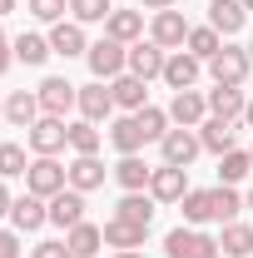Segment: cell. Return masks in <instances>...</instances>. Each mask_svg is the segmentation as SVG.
I'll return each instance as SVG.
<instances>
[{"label":"cell","mask_w":253,"mask_h":258,"mask_svg":"<svg viewBox=\"0 0 253 258\" xmlns=\"http://www.w3.org/2000/svg\"><path fill=\"white\" fill-rule=\"evenodd\" d=\"M60 189H70V169H60L55 154H35V164L25 169V194H35V199H55Z\"/></svg>","instance_id":"obj_1"},{"label":"cell","mask_w":253,"mask_h":258,"mask_svg":"<svg viewBox=\"0 0 253 258\" xmlns=\"http://www.w3.org/2000/svg\"><path fill=\"white\" fill-rule=\"evenodd\" d=\"M85 60H90V75L95 80H119L129 70V45H119V40H95L90 50H85Z\"/></svg>","instance_id":"obj_2"},{"label":"cell","mask_w":253,"mask_h":258,"mask_svg":"<svg viewBox=\"0 0 253 258\" xmlns=\"http://www.w3.org/2000/svg\"><path fill=\"white\" fill-rule=\"evenodd\" d=\"M164 253L169 258H219V238H209V233H199V228H174L169 238H164Z\"/></svg>","instance_id":"obj_3"},{"label":"cell","mask_w":253,"mask_h":258,"mask_svg":"<svg viewBox=\"0 0 253 258\" xmlns=\"http://www.w3.org/2000/svg\"><path fill=\"white\" fill-rule=\"evenodd\" d=\"M35 95H40V109H45L50 119H65L70 109H80V90H75L70 80H60V75H50Z\"/></svg>","instance_id":"obj_4"},{"label":"cell","mask_w":253,"mask_h":258,"mask_svg":"<svg viewBox=\"0 0 253 258\" xmlns=\"http://www.w3.org/2000/svg\"><path fill=\"white\" fill-rule=\"evenodd\" d=\"M248 70H253V60H248V50H238V45H223L219 55L209 60L214 85H243V80H248Z\"/></svg>","instance_id":"obj_5"},{"label":"cell","mask_w":253,"mask_h":258,"mask_svg":"<svg viewBox=\"0 0 253 258\" xmlns=\"http://www.w3.org/2000/svg\"><path fill=\"white\" fill-rule=\"evenodd\" d=\"M199 75H204V60L199 55H189V50H169V60H164V85L169 90H194L199 85Z\"/></svg>","instance_id":"obj_6"},{"label":"cell","mask_w":253,"mask_h":258,"mask_svg":"<svg viewBox=\"0 0 253 258\" xmlns=\"http://www.w3.org/2000/svg\"><path fill=\"white\" fill-rule=\"evenodd\" d=\"M189 20L179 15V10H154V25H149V40H154L159 50H184V40H189Z\"/></svg>","instance_id":"obj_7"},{"label":"cell","mask_w":253,"mask_h":258,"mask_svg":"<svg viewBox=\"0 0 253 258\" xmlns=\"http://www.w3.org/2000/svg\"><path fill=\"white\" fill-rule=\"evenodd\" d=\"M169 119L184 129H199L204 119H209V95H199V90H174V99H169Z\"/></svg>","instance_id":"obj_8"},{"label":"cell","mask_w":253,"mask_h":258,"mask_svg":"<svg viewBox=\"0 0 253 258\" xmlns=\"http://www.w3.org/2000/svg\"><path fill=\"white\" fill-rule=\"evenodd\" d=\"M30 149L35 154H60V149H70V124L40 114V119L30 124Z\"/></svg>","instance_id":"obj_9"},{"label":"cell","mask_w":253,"mask_h":258,"mask_svg":"<svg viewBox=\"0 0 253 258\" xmlns=\"http://www.w3.org/2000/svg\"><path fill=\"white\" fill-rule=\"evenodd\" d=\"M159 149H164V164H179V169H189L194 159H199V149H204V144H199V134H194V129H169V134H164V139H159Z\"/></svg>","instance_id":"obj_10"},{"label":"cell","mask_w":253,"mask_h":258,"mask_svg":"<svg viewBox=\"0 0 253 258\" xmlns=\"http://www.w3.org/2000/svg\"><path fill=\"white\" fill-rule=\"evenodd\" d=\"M149 194H154L159 204H179V199L189 194V169H179V164H159L154 179H149Z\"/></svg>","instance_id":"obj_11"},{"label":"cell","mask_w":253,"mask_h":258,"mask_svg":"<svg viewBox=\"0 0 253 258\" xmlns=\"http://www.w3.org/2000/svg\"><path fill=\"white\" fill-rule=\"evenodd\" d=\"M164 60H169V50H159L154 40H134L129 45V75H139V80H159Z\"/></svg>","instance_id":"obj_12"},{"label":"cell","mask_w":253,"mask_h":258,"mask_svg":"<svg viewBox=\"0 0 253 258\" xmlns=\"http://www.w3.org/2000/svg\"><path fill=\"white\" fill-rule=\"evenodd\" d=\"M10 224H15V233H35L40 224H50V199H35V194L15 199L10 204Z\"/></svg>","instance_id":"obj_13"},{"label":"cell","mask_w":253,"mask_h":258,"mask_svg":"<svg viewBox=\"0 0 253 258\" xmlns=\"http://www.w3.org/2000/svg\"><path fill=\"white\" fill-rule=\"evenodd\" d=\"M199 144H204L209 154H228V149H238V129H233V119L209 114V119L199 124Z\"/></svg>","instance_id":"obj_14"},{"label":"cell","mask_w":253,"mask_h":258,"mask_svg":"<svg viewBox=\"0 0 253 258\" xmlns=\"http://www.w3.org/2000/svg\"><path fill=\"white\" fill-rule=\"evenodd\" d=\"M149 80H139V75H119V80H109V95H114V109H129V114H139L144 104H149V90H144Z\"/></svg>","instance_id":"obj_15"},{"label":"cell","mask_w":253,"mask_h":258,"mask_svg":"<svg viewBox=\"0 0 253 258\" xmlns=\"http://www.w3.org/2000/svg\"><path fill=\"white\" fill-rule=\"evenodd\" d=\"M50 224H60L65 233L75 224H85V194L80 189H60L55 199H50Z\"/></svg>","instance_id":"obj_16"},{"label":"cell","mask_w":253,"mask_h":258,"mask_svg":"<svg viewBox=\"0 0 253 258\" xmlns=\"http://www.w3.org/2000/svg\"><path fill=\"white\" fill-rule=\"evenodd\" d=\"M50 50L65 55V60L85 55V50H90V45H85V25H80V20H60V25H50Z\"/></svg>","instance_id":"obj_17"},{"label":"cell","mask_w":253,"mask_h":258,"mask_svg":"<svg viewBox=\"0 0 253 258\" xmlns=\"http://www.w3.org/2000/svg\"><path fill=\"white\" fill-rule=\"evenodd\" d=\"M80 114H85L90 124H99V119H109V114H114V95H109V85H104V80H95V85H85V90H80Z\"/></svg>","instance_id":"obj_18"},{"label":"cell","mask_w":253,"mask_h":258,"mask_svg":"<svg viewBox=\"0 0 253 258\" xmlns=\"http://www.w3.org/2000/svg\"><path fill=\"white\" fill-rule=\"evenodd\" d=\"M104 164H99V154H75V164H70V189H80V194H90L104 184Z\"/></svg>","instance_id":"obj_19"},{"label":"cell","mask_w":253,"mask_h":258,"mask_svg":"<svg viewBox=\"0 0 253 258\" xmlns=\"http://www.w3.org/2000/svg\"><path fill=\"white\" fill-rule=\"evenodd\" d=\"M184 224L199 228V224H219V209H214V189H189L184 199Z\"/></svg>","instance_id":"obj_20"},{"label":"cell","mask_w":253,"mask_h":258,"mask_svg":"<svg viewBox=\"0 0 253 258\" xmlns=\"http://www.w3.org/2000/svg\"><path fill=\"white\" fill-rule=\"evenodd\" d=\"M114 179H119V189H124V194H139V189H149L154 169L139 159V154H119V164H114Z\"/></svg>","instance_id":"obj_21"},{"label":"cell","mask_w":253,"mask_h":258,"mask_svg":"<svg viewBox=\"0 0 253 258\" xmlns=\"http://www.w3.org/2000/svg\"><path fill=\"white\" fill-rule=\"evenodd\" d=\"M243 20H248L243 0H214V5H209V25H214L219 35H238V30H243Z\"/></svg>","instance_id":"obj_22"},{"label":"cell","mask_w":253,"mask_h":258,"mask_svg":"<svg viewBox=\"0 0 253 258\" xmlns=\"http://www.w3.org/2000/svg\"><path fill=\"white\" fill-rule=\"evenodd\" d=\"M243 109H248V99H243L238 85H214V90H209V114H219V119H238Z\"/></svg>","instance_id":"obj_23"},{"label":"cell","mask_w":253,"mask_h":258,"mask_svg":"<svg viewBox=\"0 0 253 258\" xmlns=\"http://www.w3.org/2000/svg\"><path fill=\"white\" fill-rule=\"evenodd\" d=\"M104 35H109V40H119V45H134V40L144 35V15H139V10H109Z\"/></svg>","instance_id":"obj_24"},{"label":"cell","mask_w":253,"mask_h":258,"mask_svg":"<svg viewBox=\"0 0 253 258\" xmlns=\"http://www.w3.org/2000/svg\"><path fill=\"white\" fill-rule=\"evenodd\" d=\"M40 114H45V109H40V95H30V90H15V95L5 99V119L15 129H30Z\"/></svg>","instance_id":"obj_25"},{"label":"cell","mask_w":253,"mask_h":258,"mask_svg":"<svg viewBox=\"0 0 253 258\" xmlns=\"http://www.w3.org/2000/svg\"><path fill=\"white\" fill-rule=\"evenodd\" d=\"M144 233H149V228H139V224H129V219H119V214H114V219L104 224V243L124 253V248H144Z\"/></svg>","instance_id":"obj_26"},{"label":"cell","mask_w":253,"mask_h":258,"mask_svg":"<svg viewBox=\"0 0 253 258\" xmlns=\"http://www.w3.org/2000/svg\"><path fill=\"white\" fill-rule=\"evenodd\" d=\"M154 204H159L154 194L139 189V194H124L114 214H119V219H129V224H139V228H149V224H154Z\"/></svg>","instance_id":"obj_27"},{"label":"cell","mask_w":253,"mask_h":258,"mask_svg":"<svg viewBox=\"0 0 253 258\" xmlns=\"http://www.w3.org/2000/svg\"><path fill=\"white\" fill-rule=\"evenodd\" d=\"M109 144L119 149V154H139L149 139H144V129H139V119L134 114H124V119H114V129H109Z\"/></svg>","instance_id":"obj_28"},{"label":"cell","mask_w":253,"mask_h":258,"mask_svg":"<svg viewBox=\"0 0 253 258\" xmlns=\"http://www.w3.org/2000/svg\"><path fill=\"white\" fill-rule=\"evenodd\" d=\"M65 243H70V253H75V258H95L99 248H104V228H95V224H75L70 233H65Z\"/></svg>","instance_id":"obj_29"},{"label":"cell","mask_w":253,"mask_h":258,"mask_svg":"<svg viewBox=\"0 0 253 258\" xmlns=\"http://www.w3.org/2000/svg\"><path fill=\"white\" fill-rule=\"evenodd\" d=\"M184 45H189V55H199V60L209 64V60H214V55H219V50H223V35L214 30V25H194Z\"/></svg>","instance_id":"obj_30"},{"label":"cell","mask_w":253,"mask_h":258,"mask_svg":"<svg viewBox=\"0 0 253 258\" xmlns=\"http://www.w3.org/2000/svg\"><path fill=\"white\" fill-rule=\"evenodd\" d=\"M219 248H223L228 258H248V253H253V228H248V224H238V219H233V224H223Z\"/></svg>","instance_id":"obj_31"},{"label":"cell","mask_w":253,"mask_h":258,"mask_svg":"<svg viewBox=\"0 0 253 258\" xmlns=\"http://www.w3.org/2000/svg\"><path fill=\"white\" fill-rule=\"evenodd\" d=\"M10 50H15V60H20V64H45L50 55H55L45 35H15V45H10Z\"/></svg>","instance_id":"obj_32"},{"label":"cell","mask_w":253,"mask_h":258,"mask_svg":"<svg viewBox=\"0 0 253 258\" xmlns=\"http://www.w3.org/2000/svg\"><path fill=\"white\" fill-rule=\"evenodd\" d=\"M248 174H253L248 149H228V154H219V184H238V179H248Z\"/></svg>","instance_id":"obj_33"},{"label":"cell","mask_w":253,"mask_h":258,"mask_svg":"<svg viewBox=\"0 0 253 258\" xmlns=\"http://www.w3.org/2000/svg\"><path fill=\"white\" fill-rule=\"evenodd\" d=\"M214 209H219V224H233L243 214V194L233 189V184H219L214 189Z\"/></svg>","instance_id":"obj_34"},{"label":"cell","mask_w":253,"mask_h":258,"mask_svg":"<svg viewBox=\"0 0 253 258\" xmlns=\"http://www.w3.org/2000/svg\"><path fill=\"white\" fill-rule=\"evenodd\" d=\"M25 169H30V159L20 144H0V179H25Z\"/></svg>","instance_id":"obj_35"},{"label":"cell","mask_w":253,"mask_h":258,"mask_svg":"<svg viewBox=\"0 0 253 258\" xmlns=\"http://www.w3.org/2000/svg\"><path fill=\"white\" fill-rule=\"evenodd\" d=\"M70 149H75V154H99V129L90 124V119L70 124Z\"/></svg>","instance_id":"obj_36"},{"label":"cell","mask_w":253,"mask_h":258,"mask_svg":"<svg viewBox=\"0 0 253 258\" xmlns=\"http://www.w3.org/2000/svg\"><path fill=\"white\" fill-rule=\"evenodd\" d=\"M134 119H139V129H144V139H164V134H169V109H154V104H144Z\"/></svg>","instance_id":"obj_37"},{"label":"cell","mask_w":253,"mask_h":258,"mask_svg":"<svg viewBox=\"0 0 253 258\" xmlns=\"http://www.w3.org/2000/svg\"><path fill=\"white\" fill-rule=\"evenodd\" d=\"M109 0H70V15L80 20V25H95V20H109Z\"/></svg>","instance_id":"obj_38"},{"label":"cell","mask_w":253,"mask_h":258,"mask_svg":"<svg viewBox=\"0 0 253 258\" xmlns=\"http://www.w3.org/2000/svg\"><path fill=\"white\" fill-rule=\"evenodd\" d=\"M65 10H70V0H30V15L35 20H50V25H60Z\"/></svg>","instance_id":"obj_39"},{"label":"cell","mask_w":253,"mask_h":258,"mask_svg":"<svg viewBox=\"0 0 253 258\" xmlns=\"http://www.w3.org/2000/svg\"><path fill=\"white\" fill-rule=\"evenodd\" d=\"M30 258H75L70 253V243H60V238H50V243H35Z\"/></svg>","instance_id":"obj_40"},{"label":"cell","mask_w":253,"mask_h":258,"mask_svg":"<svg viewBox=\"0 0 253 258\" xmlns=\"http://www.w3.org/2000/svg\"><path fill=\"white\" fill-rule=\"evenodd\" d=\"M0 258H20V233L0 228Z\"/></svg>","instance_id":"obj_41"},{"label":"cell","mask_w":253,"mask_h":258,"mask_svg":"<svg viewBox=\"0 0 253 258\" xmlns=\"http://www.w3.org/2000/svg\"><path fill=\"white\" fill-rule=\"evenodd\" d=\"M10 60H15V50H10V45H5V40H0V75H5V70H10Z\"/></svg>","instance_id":"obj_42"},{"label":"cell","mask_w":253,"mask_h":258,"mask_svg":"<svg viewBox=\"0 0 253 258\" xmlns=\"http://www.w3.org/2000/svg\"><path fill=\"white\" fill-rule=\"evenodd\" d=\"M10 204H15V199H10V189H5V179H0V219L10 214Z\"/></svg>","instance_id":"obj_43"},{"label":"cell","mask_w":253,"mask_h":258,"mask_svg":"<svg viewBox=\"0 0 253 258\" xmlns=\"http://www.w3.org/2000/svg\"><path fill=\"white\" fill-rule=\"evenodd\" d=\"M139 5H149V10H174V0H139Z\"/></svg>","instance_id":"obj_44"},{"label":"cell","mask_w":253,"mask_h":258,"mask_svg":"<svg viewBox=\"0 0 253 258\" xmlns=\"http://www.w3.org/2000/svg\"><path fill=\"white\" fill-rule=\"evenodd\" d=\"M10 10H15V0H0V20H5V15H10Z\"/></svg>","instance_id":"obj_45"},{"label":"cell","mask_w":253,"mask_h":258,"mask_svg":"<svg viewBox=\"0 0 253 258\" xmlns=\"http://www.w3.org/2000/svg\"><path fill=\"white\" fill-rule=\"evenodd\" d=\"M243 124H248V129H253V99H248V109H243Z\"/></svg>","instance_id":"obj_46"},{"label":"cell","mask_w":253,"mask_h":258,"mask_svg":"<svg viewBox=\"0 0 253 258\" xmlns=\"http://www.w3.org/2000/svg\"><path fill=\"white\" fill-rule=\"evenodd\" d=\"M114 258H144V253H139V248H124V253H114Z\"/></svg>","instance_id":"obj_47"},{"label":"cell","mask_w":253,"mask_h":258,"mask_svg":"<svg viewBox=\"0 0 253 258\" xmlns=\"http://www.w3.org/2000/svg\"><path fill=\"white\" fill-rule=\"evenodd\" d=\"M243 209H253V189H248V194H243Z\"/></svg>","instance_id":"obj_48"},{"label":"cell","mask_w":253,"mask_h":258,"mask_svg":"<svg viewBox=\"0 0 253 258\" xmlns=\"http://www.w3.org/2000/svg\"><path fill=\"white\" fill-rule=\"evenodd\" d=\"M243 10H253V0H243Z\"/></svg>","instance_id":"obj_49"},{"label":"cell","mask_w":253,"mask_h":258,"mask_svg":"<svg viewBox=\"0 0 253 258\" xmlns=\"http://www.w3.org/2000/svg\"><path fill=\"white\" fill-rule=\"evenodd\" d=\"M248 60H253V40H248Z\"/></svg>","instance_id":"obj_50"},{"label":"cell","mask_w":253,"mask_h":258,"mask_svg":"<svg viewBox=\"0 0 253 258\" xmlns=\"http://www.w3.org/2000/svg\"><path fill=\"white\" fill-rule=\"evenodd\" d=\"M0 114H5V104H0Z\"/></svg>","instance_id":"obj_51"},{"label":"cell","mask_w":253,"mask_h":258,"mask_svg":"<svg viewBox=\"0 0 253 258\" xmlns=\"http://www.w3.org/2000/svg\"><path fill=\"white\" fill-rule=\"evenodd\" d=\"M0 40H5V30H0Z\"/></svg>","instance_id":"obj_52"},{"label":"cell","mask_w":253,"mask_h":258,"mask_svg":"<svg viewBox=\"0 0 253 258\" xmlns=\"http://www.w3.org/2000/svg\"><path fill=\"white\" fill-rule=\"evenodd\" d=\"M248 159H253V149H248Z\"/></svg>","instance_id":"obj_53"}]
</instances>
